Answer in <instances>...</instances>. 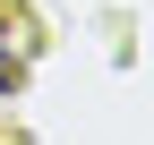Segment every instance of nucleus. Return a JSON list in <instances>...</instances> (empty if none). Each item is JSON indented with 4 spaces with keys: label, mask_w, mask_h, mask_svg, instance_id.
Instances as JSON below:
<instances>
[{
    "label": "nucleus",
    "mask_w": 154,
    "mask_h": 145,
    "mask_svg": "<svg viewBox=\"0 0 154 145\" xmlns=\"http://www.w3.org/2000/svg\"><path fill=\"white\" fill-rule=\"evenodd\" d=\"M0 85H17V60H9V51H0Z\"/></svg>",
    "instance_id": "nucleus-1"
}]
</instances>
